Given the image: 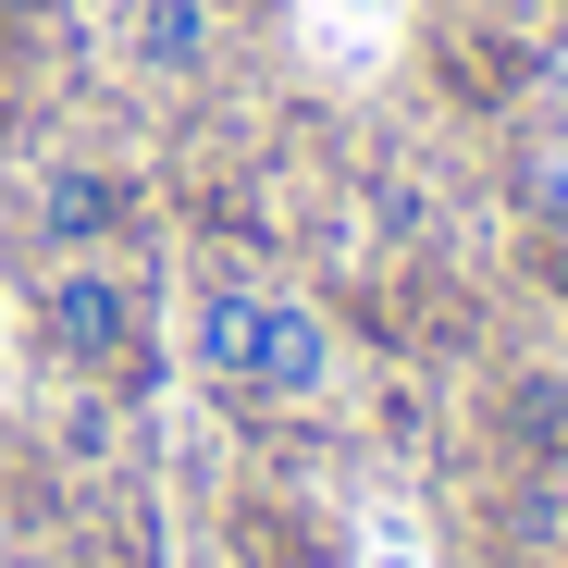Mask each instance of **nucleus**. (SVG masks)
I'll use <instances>...</instances> for the list:
<instances>
[{"instance_id": "obj_4", "label": "nucleus", "mask_w": 568, "mask_h": 568, "mask_svg": "<svg viewBox=\"0 0 568 568\" xmlns=\"http://www.w3.org/2000/svg\"><path fill=\"white\" fill-rule=\"evenodd\" d=\"M185 358H199V384L247 396V358H260V284L247 272H211L199 310H185Z\"/></svg>"}, {"instance_id": "obj_5", "label": "nucleus", "mask_w": 568, "mask_h": 568, "mask_svg": "<svg viewBox=\"0 0 568 568\" xmlns=\"http://www.w3.org/2000/svg\"><path fill=\"white\" fill-rule=\"evenodd\" d=\"M136 74L149 87H199L211 74V0H136Z\"/></svg>"}, {"instance_id": "obj_2", "label": "nucleus", "mask_w": 568, "mask_h": 568, "mask_svg": "<svg viewBox=\"0 0 568 568\" xmlns=\"http://www.w3.org/2000/svg\"><path fill=\"white\" fill-rule=\"evenodd\" d=\"M26 223H38L50 260H74V247H124V223H136V173H124V161H50L38 199H26Z\"/></svg>"}, {"instance_id": "obj_7", "label": "nucleus", "mask_w": 568, "mask_h": 568, "mask_svg": "<svg viewBox=\"0 0 568 568\" xmlns=\"http://www.w3.org/2000/svg\"><path fill=\"white\" fill-rule=\"evenodd\" d=\"M0 13H13V26H38V13H62V0H0Z\"/></svg>"}, {"instance_id": "obj_3", "label": "nucleus", "mask_w": 568, "mask_h": 568, "mask_svg": "<svg viewBox=\"0 0 568 568\" xmlns=\"http://www.w3.org/2000/svg\"><path fill=\"white\" fill-rule=\"evenodd\" d=\"M334 384V310L297 297V284H260V358H247V396H322Z\"/></svg>"}, {"instance_id": "obj_1", "label": "nucleus", "mask_w": 568, "mask_h": 568, "mask_svg": "<svg viewBox=\"0 0 568 568\" xmlns=\"http://www.w3.org/2000/svg\"><path fill=\"white\" fill-rule=\"evenodd\" d=\"M136 334H149V297H136V272H124L112 247H74V260H50V272H38V346L74 371V384L124 371V358H136Z\"/></svg>"}, {"instance_id": "obj_6", "label": "nucleus", "mask_w": 568, "mask_h": 568, "mask_svg": "<svg viewBox=\"0 0 568 568\" xmlns=\"http://www.w3.org/2000/svg\"><path fill=\"white\" fill-rule=\"evenodd\" d=\"M50 433H62V457H74V469H100V457H112V396H87V384H74Z\"/></svg>"}]
</instances>
